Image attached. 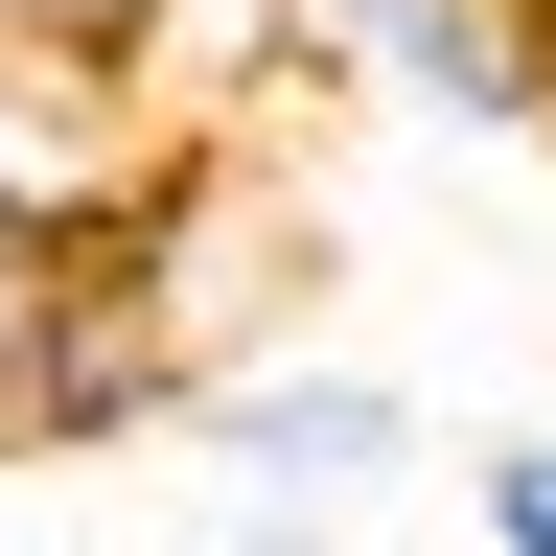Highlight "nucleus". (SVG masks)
I'll return each instance as SVG.
<instances>
[{"mask_svg": "<svg viewBox=\"0 0 556 556\" xmlns=\"http://www.w3.org/2000/svg\"><path fill=\"white\" fill-rule=\"evenodd\" d=\"M302 186H278V139H139L116 208H70L47 232V371H24V464H116L208 417L232 371H278V325H302Z\"/></svg>", "mask_w": 556, "mask_h": 556, "instance_id": "1", "label": "nucleus"}, {"mask_svg": "<svg viewBox=\"0 0 556 556\" xmlns=\"http://www.w3.org/2000/svg\"><path fill=\"white\" fill-rule=\"evenodd\" d=\"M325 70L417 139H556V24L533 0H325Z\"/></svg>", "mask_w": 556, "mask_h": 556, "instance_id": "2", "label": "nucleus"}, {"mask_svg": "<svg viewBox=\"0 0 556 556\" xmlns=\"http://www.w3.org/2000/svg\"><path fill=\"white\" fill-rule=\"evenodd\" d=\"M186 441L232 464V510H325V533H348V510L417 464V394H394V371H325V348H302V371H232Z\"/></svg>", "mask_w": 556, "mask_h": 556, "instance_id": "3", "label": "nucleus"}, {"mask_svg": "<svg viewBox=\"0 0 556 556\" xmlns=\"http://www.w3.org/2000/svg\"><path fill=\"white\" fill-rule=\"evenodd\" d=\"M93 70H116L139 139H255V93H302V70H325V0H139Z\"/></svg>", "mask_w": 556, "mask_h": 556, "instance_id": "4", "label": "nucleus"}, {"mask_svg": "<svg viewBox=\"0 0 556 556\" xmlns=\"http://www.w3.org/2000/svg\"><path fill=\"white\" fill-rule=\"evenodd\" d=\"M116 163H139L116 70L70 47V24H0V232H70V208H116Z\"/></svg>", "mask_w": 556, "mask_h": 556, "instance_id": "5", "label": "nucleus"}, {"mask_svg": "<svg viewBox=\"0 0 556 556\" xmlns=\"http://www.w3.org/2000/svg\"><path fill=\"white\" fill-rule=\"evenodd\" d=\"M464 486H486V556H556V417H533V441H486Z\"/></svg>", "mask_w": 556, "mask_h": 556, "instance_id": "6", "label": "nucleus"}, {"mask_svg": "<svg viewBox=\"0 0 556 556\" xmlns=\"http://www.w3.org/2000/svg\"><path fill=\"white\" fill-rule=\"evenodd\" d=\"M24 371H47V232H0V464H24Z\"/></svg>", "mask_w": 556, "mask_h": 556, "instance_id": "7", "label": "nucleus"}, {"mask_svg": "<svg viewBox=\"0 0 556 556\" xmlns=\"http://www.w3.org/2000/svg\"><path fill=\"white\" fill-rule=\"evenodd\" d=\"M208 556H348L325 510H232V533H208Z\"/></svg>", "mask_w": 556, "mask_h": 556, "instance_id": "8", "label": "nucleus"}, {"mask_svg": "<svg viewBox=\"0 0 556 556\" xmlns=\"http://www.w3.org/2000/svg\"><path fill=\"white\" fill-rule=\"evenodd\" d=\"M0 24H70V47H116V24H139V0H0Z\"/></svg>", "mask_w": 556, "mask_h": 556, "instance_id": "9", "label": "nucleus"}, {"mask_svg": "<svg viewBox=\"0 0 556 556\" xmlns=\"http://www.w3.org/2000/svg\"><path fill=\"white\" fill-rule=\"evenodd\" d=\"M533 24H556V0H533Z\"/></svg>", "mask_w": 556, "mask_h": 556, "instance_id": "10", "label": "nucleus"}]
</instances>
